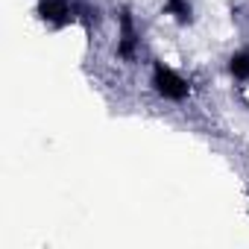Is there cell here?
Wrapping results in <instances>:
<instances>
[{
  "instance_id": "3",
  "label": "cell",
  "mask_w": 249,
  "mask_h": 249,
  "mask_svg": "<svg viewBox=\"0 0 249 249\" xmlns=\"http://www.w3.org/2000/svg\"><path fill=\"white\" fill-rule=\"evenodd\" d=\"M33 15L53 33L79 27V0H36Z\"/></svg>"
},
{
  "instance_id": "4",
  "label": "cell",
  "mask_w": 249,
  "mask_h": 249,
  "mask_svg": "<svg viewBox=\"0 0 249 249\" xmlns=\"http://www.w3.org/2000/svg\"><path fill=\"white\" fill-rule=\"evenodd\" d=\"M161 15L170 24H176V27H191L196 21L194 0H164V3H161Z\"/></svg>"
},
{
  "instance_id": "5",
  "label": "cell",
  "mask_w": 249,
  "mask_h": 249,
  "mask_svg": "<svg viewBox=\"0 0 249 249\" xmlns=\"http://www.w3.org/2000/svg\"><path fill=\"white\" fill-rule=\"evenodd\" d=\"M226 71H229V76L237 85H249V44H243V47H237V50L229 53Z\"/></svg>"
},
{
  "instance_id": "1",
  "label": "cell",
  "mask_w": 249,
  "mask_h": 249,
  "mask_svg": "<svg viewBox=\"0 0 249 249\" xmlns=\"http://www.w3.org/2000/svg\"><path fill=\"white\" fill-rule=\"evenodd\" d=\"M150 91L159 97V100H164V103H188L191 100V94H194V82L182 73V71H176L173 65H167L164 59H153L150 62Z\"/></svg>"
},
{
  "instance_id": "2",
  "label": "cell",
  "mask_w": 249,
  "mask_h": 249,
  "mask_svg": "<svg viewBox=\"0 0 249 249\" xmlns=\"http://www.w3.org/2000/svg\"><path fill=\"white\" fill-rule=\"evenodd\" d=\"M114 56L123 62V65H135L141 59V50H144V33H141V24L135 18V12L129 6H120L114 12Z\"/></svg>"
},
{
  "instance_id": "6",
  "label": "cell",
  "mask_w": 249,
  "mask_h": 249,
  "mask_svg": "<svg viewBox=\"0 0 249 249\" xmlns=\"http://www.w3.org/2000/svg\"><path fill=\"white\" fill-rule=\"evenodd\" d=\"M246 202H249V196H246Z\"/></svg>"
}]
</instances>
